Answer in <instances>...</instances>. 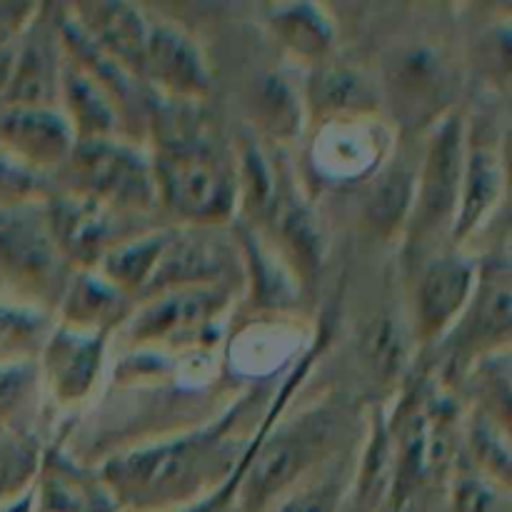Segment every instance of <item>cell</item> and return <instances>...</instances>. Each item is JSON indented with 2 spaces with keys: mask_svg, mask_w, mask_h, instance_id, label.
<instances>
[{
  "mask_svg": "<svg viewBox=\"0 0 512 512\" xmlns=\"http://www.w3.org/2000/svg\"><path fill=\"white\" fill-rule=\"evenodd\" d=\"M315 353L298 360L280 383L250 385L223 413L180 433L110 455L98 465L120 512L190 508L233 483L248 465L260 430L305 383Z\"/></svg>",
  "mask_w": 512,
  "mask_h": 512,
  "instance_id": "cell-1",
  "label": "cell"
},
{
  "mask_svg": "<svg viewBox=\"0 0 512 512\" xmlns=\"http://www.w3.org/2000/svg\"><path fill=\"white\" fill-rule=\"evenodd\" d=\"M200 105L150 95L148 133L160 218L170 225H233L238 218V158L198 118Z\"/></svg>",
  "mask_w": 512,
  "mask_h": 512,
  "instance_id": "cell-2",
  "label": "cell"
},
{
  "mask_svg": "<svg viewBox=\"0 0 512 512\" xmlns=\"http://www.w3.org/2000/svg\"><path fill=\"white\" fill-rule=\"evenodd\" d=\"M288 403H280L260 430L235 490L233 512H268L293 485L363 440L368 415L358 398L328 393L293 413Z\"/></svg>",
  "mask_w": 512,
  "mask_h": 512,
  "instance_id": "cell-3",
  "label": "cell"
},
{
  "mask_svg": "<svg viewBox=\"0 0 512 512\" xmlns=\"http://www.w3.org/2000/svg\"><path fill=\"white\" fill-rule=\"evenodd\" d=\"M243 288L238 285H183L138 300L115 333L120 353L193 355L220 350L228 325L238 313Z\"/></svg>",
  "mask_w": 512,
  "mask_h": 512,
  "instance_id": "cell-4",
  "label": "cell"
},
{
  "mask_svg": "<svg viewBox=\"0 0 512 512\" xmlns=\"http://www.w3.org/2000/svg\"><path fill=\"white\" fill-rule=\"evenodd\" d=\"M50 185L130 220L160 218L150 153L130 138L78 140Z\"/></svg>",
  "mask_w": 512,
  "mask_h": 512,
  "instance_id": "cell-5",
  "label": "cell"
},
{
  "mask_svg": "<svg viewBox=\"0 0 512 512\" xmlns=\"http://www.w3.org/2000/svg\"><path fill=\"white\" fill-rule=\"evenodd\" d=\"M420 140L415 195L408 230L400 250L415 263L430 253L450 248L455 213H458L460 183H463L468 115L453 110L435 123Z\"/></svg>",
  "mask_w": 512,
  "mask_h": 512,
  "instance_id": "cell-6",
  "label": "cell"
},
{
  "mask_svg": "<svg viewBox=\"0 0 512 512\" xmlns=\"http://www.w3.org/2000/svg\"><path fill=\"white\" fill-rule=\"evenodd\" d=\"M70 273L50 238L43 200L0 208V298L53 315Z\"/></svg>",
  "mask_w": 512,
  "mask_h": 512,
  "instance_id": "cell-7",
  "label": "cell"
},
{
  "mask_svg": "<svg viewBox=\"0 0 512 512\" xmlns=\"http://www.w3.org/2000/svg\"><path fill=\"white\" fill-rule=\"evenodd\" d=\"M453 55L440 43L413 40L393 48L378 78L383 113L390 108L395 133L425 135L435 123L458 110L460 73Z\"/></svg>",
  "mask_w": 512,
  "mask_h": 512,
  "instance_id": "cell-8",
  "label": "cell"
},
{
  "mask_svg": "<svg viewBox=\"0 0 512 512\" xmlns=\"http://www.w3.org/2000/svg\"><path fill=\"white\" fill-rule=\"evenodd\" d=\"M512 293H510V255L493 250L478 258V280L463 315L453 325L443 343L433 350L440 358L435 378L453 390L460 375L485 355L510 348L512 328Z\"/></svg>",
  "mask_w": 512,
  "mask_h": 512,
  "instance_id": "cell-9",
  "label": "cell"
},
{
  "mask_svg": "<svg viewBox=\"0 0 512 512\" xmlns=\"http://www.w3.org/2000/svg\"><path fill=\"white\" fill-rule=\"evenodd\" d=\"M113 338L100 333L50 325L35 368L40 380V403L65 418H78L95 403L108 378Z\"/></svg>",
  "mask_w": 512,
  "mask_h": 512,
  "instance_id": "cell-10",
  "label": "cell"
},
{
  "mask_svg": "<svg viewBox=\"0 0 512 512\" xmlns=\"http://www.w3.org/2000/svg\"><path fill=\"white\" fill-rule=\"evenodd\" d=\"M478 280V255L443 248L415 263L408 328L415 353H433L463 315Z\"/></svg>",
  "mask_w": 512,
  "mask_h": 512,
  "instance_id": "cell-11",
  "label": "cell"
},
{
  "mask_svg": "<svg viewBox=\"0 0 512 512\" xmlns=\"http://www.w3.org/2000/svg\"><path fill=\"white\" fill-rule=\"evenodd\" d=\"M140 85L165 103L203 105L213 93V70L198 38L175 20L150 15Z\"/></svg>",
  "mask_w": 512,
  "mask_h": 512,
  "instance_id": "cell-12",
  "label": "cell"
},
{
  "mask_svg": "<svg viewBox=\"0 0 512 512\" xmlns=\"http://www.w3.org/2000/svg\"><path fill=\"white\" fill-rule=\"evenodd\" d=\"M43 210L50 238L70 270H95L120 240L160 225L123 218L53 185Z\"/></svg>",
  "mask_w": 512,
  "mask_h": 512,
  "instance_id": "cell-13",
  "label": "cell"
},
{
  "mask_svg": "<svg viewBox=\"0 0 512 512\" xmlns=\"http://www.w3.org/2000/svg\"><path fill=\"white\" fill-rule=\"evenodd\" d=\"M395 145L398 133L385 115L323 125L310 130V170L320 183L360 188L388 160Z\"/></svg>",
  "mask_w": 512,
  "mask_h": 512,
  "instance_id": "cell-14",
  "label": "cell"
},
{
  "mask_svg": "<svg viewBox=\"0 0 512 512\" xmlns=\"http://www.w3.org/2000/svg\"><path fill=\"white\" fill-rule=\"evenodd\" d=\"M505 185H508V168H505V155L500 153L498 135L468 118L463 183H460L450 248L468 250L480 230L493 223L498 205L505 200Z\"/></svg>",
  "mask_w": 512,
  "mask_h": 512,
  "instance_id": "cell-15",
  "label": "cell"
},
{
  "mask_svg": "<svg viewBox=\"0 0 512 512\" xmlns=\"http://www.w3.org/2000/svg\"><path fill=\"white\" fill-rule=\"evenodd\" d=\"M63 60L58 8L50 3H35L28 25L15 43L13 75L0 105L58 108Z\"/></svg>",
  "mask_w": 512,
  "mask_h": 512,
  "instance_id": "cell-16",
  "label": "cell"
},
{
  "mask_svg": "<svg viewBox=\"0 0 512 512\" xmlns=\"http://www.w3.org/2000/svg\"><path fill=\"white\" fill-rule=\"evenodd\" d=\"M60 13L95 53L140 83L150 33V13L143 5L120 0H83L60 5Z\"/></svg>",
  "mask_w": 512,
  "mask_h": 512,
  "instance_id": "cell-17",
  "label": "cell"
},
{
  "mask_svg": "<svg viewBox=\"0 0 512 512\" xmlns=\"http://www.w3.org/2000/svg\"><path fill=\"white\" fill-rule=\"evenodd\" d=\"M300 98H303L305 130L383 115L378 78L358 65L340 63V60L305 70Z\"/></svg>",
  "mask_w": 512,
  "mask_h": 512,
  "instance_id": "cell-18",
  "label": "cell"
},
{
  "mask_svg": "<svg viewBox=\"0 0 512 512\" xmlns=\"http://www.w3.org/2000/svg\"><path fill=\"white\" fill-rule=\"evenodd\" d=\"M73 128L58 108L0 105V153L45 180H53L73 153Z\"/></svg>",
  "mask_w": 512,
  "mask_h": 512,
  "instance_id": "cell-19",
  "label": "cell"
},
{
  "mask_svg": "<svg viewBox=\"0 0 512 512\" xmlns=\"http://www.w3.org/2000/svg\"><path fill=\"white\" fill-rule=\"evenodd\" d=\"M418 155L395 145L383 165L360 185L358 228L365 238L380 248H400L408 230L415 195Z\"/></svg>",
  "mask_w": 512,
  "mask_h": 512,
  "instance_id": "cell-20",
  "label": "cell"
},
{
  "mask_svg": "<svg viewBox=\"0 0 512 512\" xmlns=\"http://www.w3.org/2000/svg\"><path fill=\"white\" fill-rule=\"evenodd\" d=\"M33 495L38 512H120L98 465L75 458L58 438L45 440Z\"/></svg>",
  "mask_w": 512,
  "mask_h": 512,
  "instance_id": "cell-21",
  "label": "cell"
},
{
  "mask_svg": "<svg viewBox=\"0 0 512 512\" xmlns=\"http://www.w3.org/2000/svg\"><path fill=\"white\" fill-rule=\"evenodd\" d=\"M58 110L65 115L78 140L130 138L128 118L113 90L93 68L80 63L70 53H65L63 73H60Z\"/></svg>",
  "mask_w": 512,
  "mask_h": 512,
  "instance_id": "cell-22",
  "label": "cell"
},
{
  "mask_svg": "<svg viewBox=\"0 0 512 512\" xmlns=\"http://www.w3.org/2000/svg\"><path fill=\"white\" fill-rule=\"evenodd\" d=\"M260 23L280 53L305 70L335 60L338 53V18L320 3L260 5Z\"/></svg>",
  "mask_w": 512,
  "mask_h": 512,
  "instance_id": "cell-23",
  "label": "cell"
},
{
  "mask_svg": "<svg viewBox=\"0 0 512 512\" xmlns=\"http://www.w3.org/2000/svg\"><path fill=\"white\" fill-rule=\"evenodd\" d=\"M135 300L105 280L98 270H73L58 300L53 320L68 328L115 338L130 318Z\"/></svg>",
  "mask_w": 512,
  "mask_h": 512,
  "instance_id": "cell-24",
  "label": "cell"
},
{
  "mask_svg": "<svg viewBox=\"0 0 512 512\" xmlns=\"http://www.w3.org/2000/svg\"><path fill=\"white\" fill-rule=\"evenodd\" d=\"M253 110V135L260 143H273L275 148L290 145L305 133L303 98L300 83H290L288 75L270 70L260 75L250 95Z\"/></svg>",
  "mask_w": 512,
  "mask_h": 512,
  "instance_id": "cell-25",
  "label": "cell"
},
{
  "mask_svg": "<svg viewBox=\"0 0 512 512\" xmlns=\"http://www.w3.org/2000/svg\"><path fill=\"white\" fill-rule=\"evenodd\" d=\"M360 443L350 445L323 468L293 485L268 512H345L353 498Z\"/></svg>",
  "mask_w": 512,
  "mask_h": 512,
  "instance_id": "cell-26",
  "label": "cell"
},
{
  "mask_svg": "<svg viewBox=\"0 0 512 512\" xmlns=\"http://www.w3.org/2000/svg\"><path fill=\"white\" fill-rule=\"evenodd\" d=\"M168 230L170 223H160L155 228L140 230V233L120 240L100 260L95 270L138 303L145 295V290H148L150 280H153L155 268H158L160 253H163L165 240H168Z\"/></svg>",
  "mask_w": 512,
  "mask_h": 512,
  "instance_id": "cell-27",
  "label": "cell"
},
{
  "mask_svg": "<svg viewBox=\"0 0 512 512\" xmlns=\"http://www.w3.org/2000/svg\"><path fill=\"white\" fill-rule=\"evenodd\" d=\"M453 393L465 410L483 415L510 433V348L470 365L455 383Z\"/></svg>",
  "mask_w": 512,
  "mask_h": 512,
  "instance_id": "cell-28",
  "label": "cell"
},
{
  "mask_svg": "<svg viewBox=\"0 0 512 512\" xmlns=\"http://www.w3.org/2000/svg\"><path fill=\"white\" fill-rule=\"evenodd\" d=\"M45 440L35 430H3L0 433V505L33 488Z\"/></svg>",
  "mask_w": 512,
  "mask_h": 512,
  "instance_id": "cell-29",
  "label": "cell"
},
{
  "mask_svg": "<svg viewBox=\"0 0 512 512\" xmlns=\"http://www.w3.org/2000/svg\"><path fill=\"white\" fill-rule=\"evenodd\" d=\"M53 315L0 298V363L35 360Z\"/></svg>",
  "mask_w": 512,
  "mask_h": 512,
  "instance_id": "cell-30",
  "label": "cell"
},
{
  "mask_svg": "<svg viewBox=\"0 0 512 512\" xmlns=\"http://www.w3.org/2000/svg\"><path fill=\"white\" fill-rule=\"evenodd\" d=\"M40 380L35 360L0 363V433L33 430L25 425L28 415L40 408Z\"/></svg>",
  "mask_w": 512,
  "mask_h": 512,
  "instance_id": "cell-31",
  "label": "cell"
},
{
  "mask_svg": "<svg viewBox=\"0 0 512 512\" xmlns=\"http://www.w3.org/2000/svg\"><path fill=\"white\" fill-rule=\"evenodd\" d=\"M448 485L453 512H510V488L485 478L460 455L450 470Z\"/></svg>",
  "mask_w": 512,
  "mask_h": 512,
  "instance_id": "cell-32",
  "label": "cell"
},
{
  "mask_svg": "<svg viewBox=\"0 0 512 512\" xmlns=\"http://www.w3.org/2000/svg\"><path fill=\"white\" fill-rule=\"evenodd\" d=\"M50 180L30 173L28 168L10 160L8 155L0 153V208L8 205L40 203L48 198Z\"/></svg>",
  "mask_w": 512,
  "mask_h": 512,
  "instance_id": "cell-33",
  "label": "cell"
},
{
  "mask_svg": "<svg viewBox=\"0 0 512 512\" xmlns=\"http://www.w3.org/2000/svg\"><path fill=\"white\" fill-rule=\"evenodd\" d=\"M240 478H243V473L238 475V478L233 480V483L225 485L223 490H218L215 495H210V498L200 500V503L190 505V508H183V510H173V512H228L233 510V500H235V490H238V483Z\"/></svg>",
  "mask_w": 512,
  "mask_h": 512,
  "instance_id": "cell-34",
  "label": "cell"
},
{
  "mask_svg": "<svg viewBox=\"0 0 512 512\" xmlns=\"http://www.w3.org/2000/svg\"><path fill=\"white\" fill-rule=\"evenodd\" d=\"M18 43V40H15ZM15 43L0 45V100H3L5 90H8L10 75H13V63H15Z\"/></svg>",
  "mask_w": 512,
  "mask_h": 512,
  "instance_id": "cell-35",
  "label": "cell"
},
{
  "mask_svg": "<svg viewBox=\"0 0 512 512\" xmlns=\"http://www.w3.org/2000/svg\"><path fill=\"white\" fill-rule=\"evenodd\" d=\"M0 512H38L35 510L33 488H28L25 493H20L18 498H13V500H8L5 505H0Z\"/></svg>",
  "mask_w": 512,
  "mask_h": 512,
  "instance_id": "cell-36",
  "label": "cell"
}]
</instances>
